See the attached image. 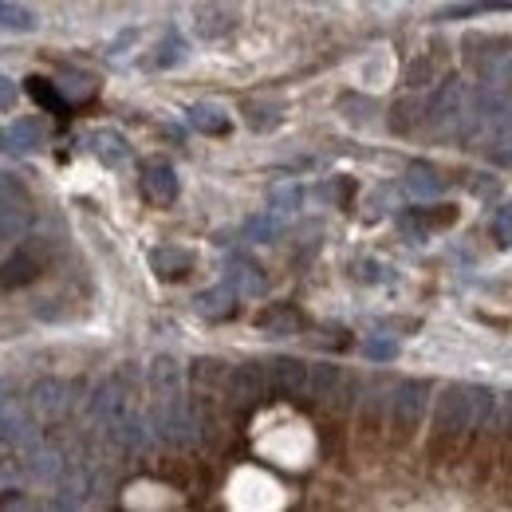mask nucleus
<instances>
[{"label":"nucleus","mask_w":512,"mask_h":512,"mask_svg":"<svg viewBox=\"0 0 512 512\" xmlns=\"http://www.w3.org/2000/svg\"><path fill=\"white\" fill-rule=\"evenodd\" d=\"M489 398H493V390H485V386H473V383L446 386L442 398H438V406H434L438 430H446V434H465V430L485 426Z\"/></svg>","instance_id":"f257e3e1"},{"label":"nucleus","mask_w":512,"mask_h":512,"mask_svg":"<svg viewBox=\"0 0 512 512\" xmlns=\"http://www.w3.org/2000/svg\"><path fill=\"white\" fill-rule=\"evenodd\" d=\"M32 225V193L16 174H0V249H16Z\"/></svg>","instance_id":"f03ea898"},{"label":"nucleus","mask_w":512,"mask_h":512,"mask_svg":"<svg viewBox=\"0 0 512 512\" xmlns=\"http://www.w3.org/2000/svg\"><path fill=\"white\" fill-rule=\"evenodd\" d=\"M134 414H138V406H134V386H130L127 371H119V375L103 379L99 390H95V398H91V418L99 422V430H103V434H111L115 426L130 422Z\"/></svg>","instance_id":"7ed1b4c3"},{"label":"nucleus","mask_w":512,"mask_h":512,"mask_svg":"<svg viewBox=\"0 0 512 512\" xmlns=\"http://www.w3.org/2000/svg\"><path fill=\"white\" fill-rule=\"evenodd\" d=\"M430 394H434V386L422 379H406L390 390V430L398 438H410L418 430V422L430 410Z\"/></svg>","instance_id":"20e7f679"},{"label":"nucleus","mask_w":512,"mask_h":512,"mask_svg":"<svg viewBox=\"0 0 512 512\" xmlns=\"http://www.w3.org/2000/svg\"><path fill=\"white\" fill-rule=\"evenodd\" d=\"M469 99H473V91L461 83V79H446L438 91H434V99H430V123L434 130H465V115H469Z\"/></svg>","instance_id":"39448f33"},{"label":"nucleus","mask_w":512,"mask_h":512,"mask_svg":"<svg viewBox=\"0 0 512 512\" xmlns=\"http://www.w3.org/2000/svg\"><path fill=\"white\" fill-rule=\"evenodd\" d=\"M71 410V386L56 375L40 379V383L28 390V414L40 422V426H56L60 418H67Z\"/></svg>","instance_id":"423d86ee"},{"label":"nucleus","mask_w":512,"mask_h":512,"mask_svg":"<svg viewBox=\"0 0 512 512\" xmlns=\"http://www.w3.org/2000/svg\"><path fill=\"white\" fill-rule=\"evenodd\" d=\"M268 371V394L272 398H308V379H312V367L292 359V355H280L272 363H264Z\"/></svg>","instance_id":"0eeeda50"},{"label":"nucleus","mask_w":512,"mask_h":512,"mask_svg":"<svg viewBox=\"0 0 512 512\" xmlns=\"http://www.w3.org/2000/svg\"><path fill=\"white\" fill-rule=\"evenodd\" d=\"M225 394H229L233 406H260L268 398V371H264V363H237V367H229Z\"/></svg>","instance_id":"6e6552de"},{"label":"nucleus","mask_w":512,"mask_h":512,"mask_svg":"<svg viewBox=\"0 0 512 512\" xmlns=\"http://www.w3.org/2000/svg\"><path fill=\"white\" fill-rule=\"evenodd\" d=\"M351 375L343 371V367H331V363H316L312 367V379H308V398H316V402H327V406H339V402H347L351 398Z\"/></svg>","instance_id":"1a4fd4ad"},{"label":"nucleus","mask_w":512,"mask_h":512,"mask_svg":"<svg viewBox=\"0 0 512 512\" xmlns=\"http://www.w3.org/2000/svg\"><path fill=\"white\" fill-rule=\"evenodd\" d=\"M138 186L142 193L154 201V205H174L178 201V190H182V182H178V170L170 166V162H146L142 166V174H138Z\"/></svg>","instance_id":"9d476101"},{"label":"nucleus","mask_w":512,"mask_h":512,"mask_svg":"<svg viewBox=\"0 0 512 512\" xmlns=\"http://www.w3.org/2000/svg\"><path fill=\"white\" fill-rule=\"evenodd\" d=\"M40 272H44V260L36 256L32 245L20 241V245L12 249V256L0 264V288H28Z\"/></svg>","instance_id":"9b49d317"},{"label":"nucleus","mask_w":512,"mask_h":512,"mask_svg":"<svg viewBox=\"0 0 512 512\" xmlns=\"http://www.w3.org/2000/svg\"><path fill=\"white\" fill-rule=\"evenodd\" d=\"M193 32L201 40H225L237 32V12L225 4H201L193 8Z\"/></svg>","instance_id":"f8f14e48"},{"label":"nucleus","mask_w":512,"mask_h":512,"mask_svg":"<svg viewBox=\"0 0 512 512\" xmlns=\"http://www.w3.org/2000/svg\"><path fill=\"white\" fill-rule=\"evenodd\" d=\"M146 386L154 394V402H170V398H182V363L170 359V355H158L146 371Z\"/></svg>","instance_id":"ddd939ff"},{"label":"nucleus","mask_w":512,"mask_h":512,"mask_svg":"<svg viewBox=\"0 0 512 512\" xmlns=\"http://www.w3.org/2000/svg\"><path fill=\"white\" fill-rule=\"evenodd\" d=\"M256 327L272 339H288V335H300L304 331V316L292 308V304H272L256 316Z\"/></svg>","instance_id":"4468645a"},{"label":"nucleus","mask_w":512,"mask_h":512,"mask_svg":"<svg viewBox=\"0 0 512 512\" xmlns=\"http://www.w3.org/2000/svg\"><path fill=\"white\" fill-rule=\"evenodd\" d=\"M44 146V127L36 119H12L0 130V150H16V154H32Z\"/></svg>","instance_id":"2eb2a0df"},{"label":"nucleus","mask_w":512,"mask_h":512,"mask_svg":"<svg viewBox=\"0 0 512 512\" xmlns=\"http://www.w3.org/2000/svg\"><path fill=\"white\" fill-rule=\"evenodd\" d=\"M193 308H197V316H205V320H229V316L237 312V292H233L229 284L205 288V292L193 296Z\"/></svg>","instance_id":"dca6fc26"},{"label":"nucleus","mask_w":512,"mask_h":512,"mask_svg":"<svg viewBox=\"0 0 512 512\" xmlns=\"http://www.w3.org/2000/svg\"><path fill=\"white\" fill-rule=\"evenodd\" d=\"M150 268H154L162 280H182V276H190L193 253L182 249V245H158V249L150 253Z\"/></svg>","instance_id":"f3484780"},{"label":"nucleus","mask_w":512,"mask_h":512,"mask_svg":"<svg viewBox=\"0 0 512 512\" xmlns=\"http://www.w3.org/2000/svg\"><path fill=\"white\" fill-rule=\"evenodd\" d=\"M91 154L103 162V166H123V162H130V142L127 134H119V130H95L91 134Z\"/></svg>","instance_id":"a211bd4d"},{"label":"nucleus","mask_w":512,"mask_h":512,"mask_svg":"<svg viewBox=\"0 0 512 512\" xmlns=\"http://www.w3.org/2000/svg\"><path fill=\"white\" fill-rule=\"evenodd\" d=\"M402 186H406L410 197H438V193L446 190V178H442L430 162H410V166H406Z\"/></svg>","instance_id":"6ab92c4d"},{"label":"nucleus","mask_w":512,"mask_h":512,"mask_svg":"<svg viewBox=\"0 0 512 512\" xmlns=\"http://www.w3.org/2000/svg\"><path fill=\"white\" fill-rule=\"evenodd\" d=\"M186 119H190L193 130H201V134H217V138L233 130V119H229V111H225L221 103H193Z\"/></svg>","instance_id":"aec40b11"},{"label":"nucleus","mask_w":512,"mask_h":512,"mask_svg":"<svg viewBox=\"0 0 512 512\" xmlns=\"http://www.w3.org/2000/svg\"><path fill=\"white\" fill-rule=\"evenodd\" d=\"M264 272L256 268L253 260H245V256H233L229 260V288L237 292V296H260L264 292Z\"/></svg>","instance_id":"412c9836"},{"label":"nucleus","mask_w":512,"mask_h":512,"mask_svg":"<svg viewBox=\"0 0 512 512\" xmlns=\"http://www.w3.org/2000/svg\"><path fill=\"white\" fill-rule=\"evenodd\" d=\"M28 95H32L40 107H48L52 115H64L67 111V99L56 91V83H48V79H40V75H32V79H28Z\"/></svg>","instance_id":"4be33fe9"},{"label":"nucleus","mask_w":512,"mask_h":512,"mask_svg":"<svg viewBox=\"0 0 512 512\" xmlns=\"http://www.w3.org/2000/svg\"><path fill=\"white\" fill-rule=\"evenodd\" d=\"M0 28L4 32H36V12L24 4H0Z\"/></svg>","instance_id":"5701e85b"},{"label":"nucleus","mask_w":512,"mask_h":512,"mask_svg":"<svg viewBox=\"0 0 512 512\" xmlns=\"http://www.w3.org/2000/svg\"><path fill=\"white\" fill-rule=\"evenodd\" d=\"M190 379L197 386H225V379H229V367L221 363V359H193L190 367Z\"/></svg>","instance_id":"b1692460"},{"label":"nucleus","mask_w":512,"mask_h":512,"mask_svg":"<svg viewBox=\"0 0 512 512\" xmlns=\"http://www.w3.org/2000/svg\"><path fill=\"white\" fill-rule=\"evenodd\" d=\"M241 111H245V119H249V127L253 130H272L276 123H280V107H276V103L245 99V103H241Z\"/></svg>","instance_id":"393cba45"},{"label":"nucleus","mask_w":512,"mask_h":512,"mask_svg":"<svg viewBox=\"0 0 512 512\" xmlns=\"http://www.w3.org/2000/svg\"><path fill=\"white\" fill-rule=\"evenodd\" d=\"M186 60V40L178 32H170L162 44H158V56H154V67H178Z\"/></svg>","instance_id":"a878e982"},{"label":"nucleus","mask_w":512,"mask_h":512,"mask_svg":"<svg viewBox=\"0 0 512 512\" xmlns=\"http://www.w3.org/2000/svg\"><path fill=\"white\" fill-rule=\"evenodd\" d=\"M434 79H438V60H434V56H418V60L406 64V83H410V87H426V83H434Z\"/></svg>","instance_id":"bb28decb"},{"label":"nucleus","mask_w":512,"mask_h":512,"mask_svg":"<svg viewBox=\"0 0 512 512\" xmlns=\"http://www.w3.org/2000/svg\"><path fill=\"white\" fill-rule=\"evenodd\" d=\"M512 422V394H493L489 398V414H485V430H501Z\"/></svg>","instance_id":"cd10ccee"},{"label":"nucleus","mask_w":512,"mask_h":512,"mask_svg":"<svg viewBox=\"0 0 512 512\" xmlns=\"http://www.w3.org/2000/svg\"><path fill=\"white\" fill-rule=\"evenodd\" d=\"M489 233H493V241H497V245L512 249V201H509V205H501V209L493 213V221H489Z\"/></svg>","instance_id":"c85d7f7f"},{"label":"nucleus","mask_w":512,"mask_h":512,"mask_svg":"<svg viewBox=\"0 0 512 512\" xmlns=\"http://www.w3.org/2000/svg\"><path fill=\"white\" fill-rule=\"evenodd\" d=\"M0 512H48V505L24 497V493H4L0 497Z\"/></svg>","instance_id":"c756f323"},{"label":"nucleus","mask_w":512,"mask_h":512,"mask_svg":"<svg viewBox=\"0 0 512 512\" xmlns=\"http://www.w3.org/2000/svg\"><path fill=\"white\" fill-rule=\"evenodd\" d=\"M363 355L375 359V363H390V359L398 355V343H394V339H367V343H363Z\"/></svg>","instance_id":"7c9ffc66"},{"label":"nucleus","mask_w":512,"mask_h":512,"mask_svg":"<svg viewBox=\"0 0 512 512\" xmlns=\"http://www.w3.org/2000/svg\"><path fill=\"white\" fill-rule=\"evenodd\" d=\"M300 205V190L296 186H276L272 190V213H292Z\"/></svg>","instance_id":"2f4dec72"},{"label":"nucleus","mask_w":512,"mask_h":512,"mask_svg":"<svg viewBox=\"0 0 512 512\" xmlns=\"http://www.w3.org/2000/svg\"><path fill=\"white\" fill-rule=\"evenodd\" d=\"M249 233H253L256 241H272L276 237V217H253L249 221Z\"/></svg>","instance_id":"473e14b6"},{"label":"nucleus","mask_w":512,"mask_h":512,"mask_svg":"<svg viewBox=\"0 0 512 512\" xmlns=\"http://www.w3.org/2000/svg\"><path fill=\"white\" fill-rule=\"evenodd\" d=\"M410 115H414V107H410V103H398V107H394V119H390V130H394V134L410 130L414 127V119H410Z\"/></svg>","instance_id":"72a5a7b5"},{"label":"nucleus","mask_w":512,"mask_h":512,"mask_svg":"<svg viewBox=\"0 0 512 512\" xmlns=\"http://www.w3.org/2000/svg\"><path fill=\"white\" fill-rule=\"evenodd\" d=\"M16 95H20V87H16V83H12L8 75H0V111H12Z\"/></svg>","instance_id":"f704fd0d"}]
</instances>
